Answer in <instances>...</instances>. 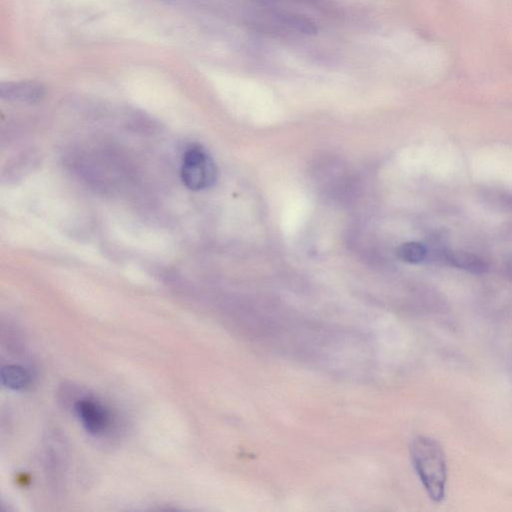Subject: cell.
<instances>
[{"instance_id": "1", "label": "cell", "mask_w": 512, "mask_h": 512, "mask_svg": "<svg viewBox=\"0 0 512 512\" xmlns=\"http://www.w3.org/2000/svg\"><path fill=\"white\" fill-rule=\"evenodd\" d=\"M410 455L414 470L429 499L435 502L443 501L448 478L443 447L436 439L421 436L412 440Z\"/></svg>"}, {"instance_id": "2", "label": "cell", "mask_w": 512, "mask_h": 512, "mask_svg": "<svg viewBox=\"0 0 512 512\" xmlns=\"http://www.w3.org/2000/svg\"><path fill=\"white\" fill-rule=\"evenodd\" d=\"M181 180L193 191L213 188L217 180L216 165L200 146H191L183 155Z\"/></svg>"}, {"instance_id": "3", "label": "cell", "mask_w": 512, "mask_h": 512, "mask_svg": "<svg viewBox=\"0 0 512 512\" xmlns=\"http://www.w3.org/2000/svg\"><path fill=\"white\" fill-rule=\"evenodd\" d=\"M75 411L84 428L93 436H102L110 425V412L104 406L92 400L79 401Z\"/></svg>"}, {"instance_id": "4", "label": "cell", "mask_w": 512, "mask_h": 512, "mask_svg": "<svg viewBox=\"0 0 512 512\" xmlns=\"http://www.w3.org/2000/svg\"><path fill=\"white\" fill-rule=\"evenodd\" d=\"M47 94L46 86L39 82L22 81L0 84V97L6 102L37 103Z\"/></svg>"}, {"instance_id": "5", "label": "cell", "mask_w": 512, "mask_h": 512, "mask_svg": "<svg viewBox=\"0 0 512 512\" xmlns=\"http://www.w3.org/2000/svg\"><path fill=\"white\" fill-rule=\"evenodd\" d=\"M445 260L449 266L473 273V275H483L490 268L489 263L481 256L465 252H446Z\"/></svg>"}, {"instance_id": "6", "label": "cell", "mask_w": 512, "mask_h": 512, "mask_svg": "<svg viewBox=\"0 0 512 512\" xmlns=\"http://www.w3.org/2000/svg\"><path fill=\"white\" fill-rule=\"evenodd\" d=\"M278 22L286 26L290 31L305 35H314L317 33L315 23L303 15L294 13H284L278 16Z\"/></svg>"}, {"instance_id": "7", "label": "cell", "mask_w": 512, "mask_h": 512, "mask_svg": "<svg viewBox=\"0 0 512 512\" xmlns=\"http://www.w3.org/2000/svg\"><path fill=\"white\" fill-rule=\"evenodd\" d=\"M2 383L11 390L22 391L29 385L30 376L19 366H6L2 369Z\"/></svg>"}, {"instance_id": "8", "label": "cell", "mask_w": 512, "mask_h": 512, "mask_svg": "<svg viewBox=\"0 0 512 512\" xmlns=\"http://www.w3.org/2000/svg\"><path fill=\"white\" fill-rule=\"evenodd\" d=\"M428 253L427 247L419 243H404L397 252L402 260L412 264H418L426 260Z\"/></svg>"}, {"instance_id": "9", "label": "cell", "mask_w": 512, "mask_h": 512, "mask_svg": "<svg viewBox=\"0 0 512 512\" xmlns=\"http://www.w3.org/2000/svg\"><path fill=\"white\" fill-rule=\"evenodd\" d=\"M481 197L490 207L512 214V193L499 190H489L483 191Z\"/></svg>"}]
</instances>
